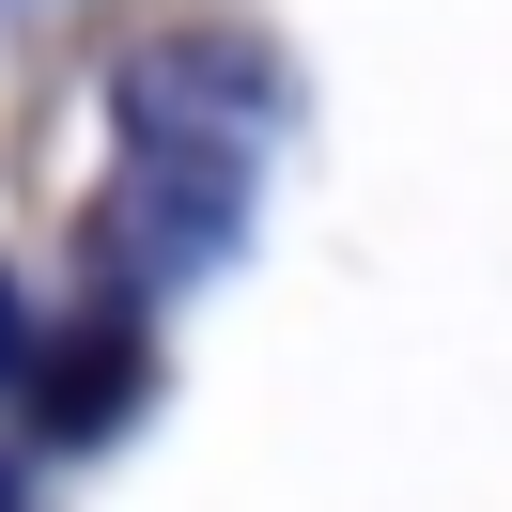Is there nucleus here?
<instances>
[{"instance_id":"obj_1","label":"nucleus","mask_w":512,"mask_h":512,"mask_svg":"<svg viewBox=\"0 0 512 512\" xmlns=\"http://www.w3.org/2000/svg\"><path fill=\"white\" fill-rule=\"evenodd\" d=\"M218 94V47H171V63L125 78V249L140 280H202V264L233 249V218H249V109H202Z\"/></svg>"},{"instance_id":"obj_2","label":"nucleus","mask_w":512,"mask_h":512,"mask_svg":"<svg viewBox=\"0 0 512 512\" xmlns=\"http://www.w3.org/2000/svg\"><path fill=\"white\" fill-rule=\"evenodd\" d=\"M125 404H140V326H78V342L47 357V388H32V419H47L63 450H94Z\"/></svg>"},{"instance_id":"obj_3","label":"nucleus","mask_w":512,"mask_h":512,"mask_svg":"<svg viewBox=\"0 0 512 512\" xmlns=\"http://www.w3.org/2000/svg\"><path fill=\"white\" fill-rule=\"evenodd\" d=\"M16 357H32V311H16V280H0V373H16Z\"/></svg>"},{"instance_id":"obj_4","label":"nucleus","mask_w":512,"mask_h":512,"mask_svg":"<svg viewBox=\"0 0 512 512\" xmlns=\"http://www.w3.org/2000/svg\"><path fill=\"white\" fill-rule=\"evenodd\" d=\"M0 512H16V466H0Z\"/></svg>"}]
</instances>
